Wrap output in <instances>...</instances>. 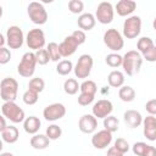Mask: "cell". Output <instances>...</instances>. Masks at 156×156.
I'll return each instance as SVG.
<instances>
[{"instance_id":"1","label":"cell","mask_w":156,"mask_h":156,"mask_svg":"<svg viewBox=\"0 0 156 156\" xmlns=\"http://www.w3.org/2000/svg\"><path fill=\"white\" fill-rule=\"evenodd\" d=\"M143 60L144 58H143V56H141V54L139 51H136V50L127 51L123 55V63H122L124 73L127 76L136 74L141 68Z\"/></svg>"},{"instance_id":"2","label":"cell","mask_w":156,"mask_h":156,"mask_svg":"<svg viewBox=\"0 0 156 156\" xmlns=\"http://www.w3.org/2000/svg\"><path fill=\"white\" fill-rule=\"evenodd\" d=\"M18 93V82L12 77H6L0 82V98L4 102L15 101Z\"/></svg>"},{"instance_id":"3","label":"cell","mask_w":156,"mask_h":156,"mask_svg":"<svg viewBox=\"0 0 156 156\" xmlns=\"http://www.w3.org/2000/svg\"><path fill=\"white\" fill-rule=\"evenodd\" d=\"M1 113L5 118H7L12 123H21V122H24L26 119L24 111L15 101L4 102L1 105Z\"/></svg>"},{"instance_id":"4","label":"cell","mask_w":156,"mask_h":156,"mask_svg":"<svg viewBox=\"0 0 156 156\" xmlns=\"http://www.w3.org/2000/svg\"><path fill=\"white\" fill-rule=\"evenodd\" d=\"M37 65L38 63H37L35 54L28 51L22 56V58H21V61L17 66V72L21 77L30 78L35 72V66Z\"/></svg>"},{"instance_id":"5","label":"cell","mask_w":156,"mask_h":156,"mask_svg":"<svg viewBox=\"0 0 156 156\" xmlns=\"http://www.w3.org/2000/svg\"><path fill=\"white\" fill-rule=\"evenodd\" d=\"M27 13H28L29 20L34 24L41 26V24H45L48 21V12L41 2H38V1L29 2L27 7Z\"/></svg>"},{"instance_id":"6","label":"cell","mask_w":156,"mask_h":156,"mask_svg":"<svg viewBox=\"0 0 156 156\" xmlns=\"http://www.w3.org/2000/svg\"><path fill=\"white\" fill-rule=\"evenodd\" d=\"M93 65H94V60L90 55L88 54H83L79 56L74 68H73V72H74V76L79 79H87L91 72V68H93Z\"/></svg>"},{"instance_id":"7","label":"cell","mask_w":156,"mask_h":156,"mask_svg":"<svg viewBox=\"0 0 156 156\" xmlns=\"http://www.w3.org/2000/svg\"><path fill=\"white\" fill-rule=\"evenodd\" d=\"M104 44L112 51H119L124 46V39L123 35L116 29L110 28L104 33Z\"/></svg>"},{"instance_id":"8","label":"cell","mask_w":156,"mask_h":156,"mask_svg":"<svg viewBox=\"0 0 156 156\" xmlns=\"http://www.w3.org/2000/svg\"><path fill=\"white\" fill-rule=\"evenodd\" d=\"M141 32V18L139 16H129L123 23V37L127 39L136 38Z\"/></svg>"},{"instance_id":"9","label":"cell","mask_w":156,"mask_h":156,"mask_svg":"<svg viewBox=\"0 0 156 156\" xmlns=\"http://www.w3.org/2000/svg\"><path fill=\"white\" fill-rule=\"evenodd\" d=\"M6 44L10 49H20L23 45L24 35H23V30L18 27V26H10L6 30Z\"/></svg>"},{"instance_id":"10","label":"cell","mask_w":156,"mask_h":156,"mask_svg":"<svg viewBox=\"0 0 156 156\" xmlns=\"http://www.w3.org/2000/svg\"><path fill=\"white\" fill-rule=\"evenodd\" d=\"M113 16H115V9L111 2L102 1L98 5L95 11V18L98 22H100L101 24H108L112 22Z\"/></svg>"},{"instance_id":"11","label":"cell","mask_w":156,"mask_h":156,"mask_svg":"<svg viewBox=\"0 0 156 156\" xmlns=\"http://www.w3.org/2000/svg\"><path fill=\"white\" fill-rule=\"evenodd\" d=\"M26 44L29 49L38 51L44 48L45 45V34L39 28H33L27 33L26 37Z\"/></svg>"},{"instance_id":"12","label":"cell","mask_w":156,"mask_h":156,"mask_svg":"<svg viewBox=\"0 0 156 156\" xmlns=\"http://www.w3.org/2000/svg\"><path fill=\"white\" fill-rule=\"evenodd\" d=\"M66 115V107L61 102H54L48 105L43 110V117L49 122H55L65 117Z\"/></svg>"},{"instance_id":"13","label":"cell","mask_w":156,"mask_h":156,"mask_svg":"<svg viewBox=\"0 0 156 156\" xmlns=\"http://www.w3.org/2000/svg\"><path fill=\"white\" fill-rule=\"evenodd\" d=\"M112 111H113V105L107 99L98 100L91 107V112L96 118H106L111 115Z\"/></svg>"},{"instance_id":"14","label":"cell","mask_w":156,"mask_h":156,"mask_svg":"<svg viewBox=\"0 0 156 156\" xmlns=\"http://www.w3.org/2000/svg\"><path fill=\"white\" fill-rule=\"evenodd\" d=\"M111 143H112V133L106 130V129L99 130V132L94 133L93 136H91L93 146L95 149H99V150L106 149L107 146H110Z\"/></svg>"},{"instance_id":"15","label":"cell","mask_w":156,"mask_h":156,"mask_svg":"<svg viewBox=\"0 0 156 156\" xmlns=\"http://www.w3.org/2000/svg\"><path fill=\"white\" fill-rule=\"evenodd\" d=\"M78 128L82 133L85 134H91L96 130L98 128V118L91 113V115H83L79 121H78Z\"/></svg>"},{"instance_id":"16","label":"cell","mask_w":156,"mask_h":156,"mask_svg":"<svg viewBox=\"0 0 156 156\" xmlns=\"http://www.w3.org/2000/svg\"><path fill=\"white\" fill-rule=\"evenodd\" d=\"M143 133L147 140L150 141L156 140V117L155 116L149 115L143 119Z\"/></svg>"},{"instance_id":"17","label":"cell","mask_w":156,"mask_h":156,"mask_svg":"<svg viewBox=\"0 0 156 156\" xmlns=\"http://www.w3.org/2000/svg\"><path fill=\"white\" fill-rule=\"evenodd\" d=\"M58 46H60L61 56L62 57H69L76 52V50L78 49L79 45H78V43L76 41V39L72 35H68L58 44Z\"/></svg>"},{"instance_id":"18","label":"cell","mask_w":156,"mask_h":156,"mask_svg":"<svg viewBox=\"0 0 156 156\" xmlns=\"http://www.w3.org/2000/svg\"><path fill=\"white\" fill-rule=\"evenodd\" d=\"M135 9H136V2L133 0H119L115 6V11L121 17L130 16L135 11Z\"/></svg>"},{"instance_id":"19","label":"cell","mask_w":156,"mask_h":156,"mask_svg":"<svg viewBox=\"0 0 156 156\" xmlns=\"http://www.w3.org/2000/svg\"><path fill=\"white\" fill-rule=\"evenodd\" d=\"M124 122L129 128H138L143 124V116L136 110H127L123 115Z\"/></svg>"},{"instance_id":"20","label":"cell","mask_w":156,"mask_h":156,"mask_svg":"<svg viewBox=\"0 0 156 156\" xmlns=\"http://www.w3.org/2000/svg\"><path fill=\"white\" fill-rule=\"evenodd\" d=\"M77 24L78 27L83 30V32H88V30H91L95 24H96V18L93 13L90 12H85V13H82L79 15L78 20H77Z\"/></svg>"},{"instance_id":"21","label":"cell","mask_w":156,"mask_h":156,"mask_svg":"<svg viewBox=\"0 0 156 156\" xmlns=\"http://www.w3.org/2000/svg\"><path fill=\"white\" fill-rule=\"evenodd\" d=\"M40 126H41V122L38 117L35 116H29V117H26L24 122H23V129L26 133L28 134H37L40 129Z\"/></svg>"},{"instance_id":"22","label":"cell","mask_w":156,"mask_h":156,"mask_svg":"<svg viewBox=\"0 0 156 156\" xmlns=\"http://www.w3.org/2000/svg\"><path fill=\"white\" fill-rule=\"evenodd\" d=\"M0 133H1L2 140L7 144H15L20 138V132H18L17 127H15V126H7Z\"/></svg>"},{"instance_id":"23","label":"cell","mask_w":156,"mask_h":156,"mask_svg":"<svg viewBox=\"0 0 156 156\" xmlns=\"http://www.w3.org/2000/svg\"><path fill=\"white\" fill-rule=\"evenodd\" d=\"M124 79H126V78H124L123 72H121V71H118V69H113V71L110 72L108 76H107V83H108V85L112 87V88H121V87H123Z\"/></svg>"},{"instance_id":"24","label":"cell","mask_w":156,"mask_h":156,"mask_svg":"<svg viewBox=\"0 0 156 156\" xmlns=\"http://www.w3.org/2000/svg\"><path fill=\"white\" fill-rule=\"evenodd\" d=\"M50 139L46 136V134H34L30 138V146L35 150H44L49 146Z\"/></svg>"},{"instance_id":"25","label":"cell","mask_w":156,"mask_h":156,"mask_svg":"<svg viewBox=\"0 0 156 156\" xmlns=\"http://www.w3.org/2000/svg\"><path fill=\"white\" fill-rule=\"evenodd\" d=\"M118 96L124 102H132L135 99V90L130 85H123L118 90Z\"/></svg>"},{"instance_id":"26","label":"cell","mask_w":156,"mask_h":156,"mask_svg":"<svg viewBox=\"0 0 156 156\" xmlns=\"http://www.w3.org/2000/svg\"><path fill=\"white\" fill-rule=\"evenodd\" d=\"M63 90L68 95H76L78 90H80V84L76 78H68L63 83Z\"/></svg>"},{"instance_id":"27","label":"cell","mask_w":156,"mask_h":156,"mask_svg":"<svg viewBox=\"0 0 156 156\" xmlns=\"http://www.w3.org/2000/svg\"><path fill=\"white\" fill-rule=\"evenodd\" d=\"M155 46V41L151 39V38H149V37H141L139 40H138V43H136V48H138V51L143 55V54H145L146 51H149L151 48H154Z\"/></svg>"},{"instance_id":"28","label":"cell","mask_w":156,"mask_h":156,"mask_svg":"<svg viewBox=\"0 0 156 156\" xmlns=\"http://www.w3.org/2000/svg\"><path fill=\"white\" fill-rule=\"evenodd\" d=\"M73 63L69 60H61L60 62H57L56 66V72L60 76H68L72 71H73Z\"/></svg>"},{"instance_id":"29","label":"cell","mask_w":156,"mask_h":156,"mask_svg":"<svg viewBox=\"0 0 156 156\" xmlns=\"http://www.w3.org/2000/svg\"><path fill=\"white\" fill-rule=\"evenodd\" d=\"M105 62L107 66L112 67V68H117L119 66H122L123 63V56H121L117 52H111L105 57Z\"/></svg>"},{"instance_id":"30","label":"cell","mask_w":156,"mask_h":156,"mask_svg":"<svg viewBox=\"0 0 156 156\" xmlns=\"http://www.w3.org/2000/svg\"><path fill=\"white\" fill-rule=\"evenodd\" d=\"M118 127H119V121L117 117L110 115L108 117L104 118V129H106L111 133H115L118 130Z\"/></svg>"},{"instance_id":"31","label":"cell","mask_w":156,"mask_h":156,"mask_svg":"<svg viewBox=\"0 0 156 156\" xmlns=\"http://www.w3.org/2000/svg\"><path fill=\"white\" fill-rule=\"evenodd\" d=\"M46 50L49 52V56H50V60L51 61H55V62H60V58L62 57L61 56V52H60V46L58 44L56 43H49L48 46H46Z\"/></svg>"},{"instance_id":"32","label":"cell","mask_w":156,"mask_h":156,"mask_svg":"<svg viewBox=\"0 0 156 156\" xmlns=\"http://www.w3.org/2000/svg\"><path fill=\"white\" fill-rule=\"evenodd\" d=\"M96 91H98V87H96V83H95L94 80L85 79V80H83V83L80 84V93L95 95Z\"/></svg>"},{"instance_id":"33","label":"cell","mask_w":156,"mask_h":156,"mask_svg":"<svg viewBox=\"0 0 156 156\" xmlns=\"http://www.w3.org/2000/svg\"><path fill=\"white\" fill-rule=\"evenodd\" d=\"M45 88V82L43 78H39V77H35V78H32L28 83V89L33 90V91H37L38 94L41 93Z\"/></svg>"},{"instance_id":"34","label":"cell","mask_w":156,"mask_h":156,"mask_svg":"<svg viewBox=\"0 0 156 156\" xmlns=\"http://www.w3.org/2000/svg\"><path fill=\"white\" fill-rule=\"evenodd\" d=\"M46 136L50 139V140H56L58 139L61 135H62V129L60 126L57 124H50L48 128H46Z\"/></svg>"},{"instance_id":"35","label":"cell","mask_w":156,"mask_h":156,"mask_svg":"<svg viewBox=\"0 0 156 156\" xmlns=\"http://www.w3.org/2000/svg\"><path fill=\"white\" fill-rule=\"evenodd\" d=\"M22 99H23V102L26 105H34V104H37V101L39 99V94L37 91H33L30 89H27L24 91Z\"/></svg>"},{"instance_id":"36","label":"cell","mask_w":156,"mask_h":156,"mask_svg":"<svg viewBox=\"0 0 156 156\" xmlns=\"http://www.w3.org/2000/svg\"><path fill=\"white\" fill-rule=\"evenodd\" d=\"M34 54H35L37 63L40 65V66H44L50 61V56H49V52H48L46 49H40V50L35 51Z\"/></svg>"},{"instance_id":"37","label":"cell","mask_w":156,"mask_h":156,"mask_svg":"<svg viewBox=\"0 0 156 156\" xmlns=\"http://www.w3.org/2000/svg\"><path fill=\"white\" fill-rule=\"evenodd\" d=\"M68 10L72 12V13H80L83 12L84 10V2L80 1V0H71L68 1Z\"/></svg>"},{"instance_id":"38","label":"cell","mask_w":156,"mask_h":156,"mask_svg":"<svg viewBox=\"0 0 156 156\" xmlns=\"http://www.w3.org/2000/svg\"><path fill=\"white\" fill-rule=\"evenodd\" d=\"M113 146H115L118 151H121L122 154H126V152L129 151V144H128V141H127L126 139H123V138H118V139H116Z\"/></svg>"},{"instance_id":"39","label":"cell","mask_w":156,"mask_h":156,"mask_svg":"<svg viewBox=\"0 0 156 156\" xmlns=\"http://www.w3.org/2000/svg\"><path fill=\"white\" fill-rule=\"evenodd\" d=\"M95 99V95H91V94H85V93H80L79 96H78V104L80 106H88L90 105Z\"/></svg>"},{"instance_id":"40","label":"cell","mask_w":156,"mask_h":156,"mask_svg":"<svg viewBox=\"0 0 156 156\" xmlns=\"http://www.w3.org/2000/svg\"><path fill=\"white\" fill-rule=\"evenodd\" d=\"M147 144L144 143V141H138V143H134L133 146H132V150H133V154L135 156H143L144 155V151L146 149Z\"/></svg>"},{"instance_id":"41","label":"cell","mask_w":156,"mask_h":156,"mask_svg":"<svg viewBox=\"0 0 156 156\" xmlns=\"http://www.w3.org/2000/svg\"><path fill=\"white\" fill-rule=\"evenodd\" d=\"M11 60V51L7 48H0V65H6Z\"/></svg>"},{"instance_id":"42","label":"cell","mask_w":156,"mask_h":156,"mask_svg":"<svg viewBox=\"0 0 156 156\" xmlns=\"http://www.w3.org/2000/svg\"><path fill=\"white\" fill-rule=\"evenodd\" d=\"M71 35H72V37L76 39V41L78 43V45L84 44V43H85V40H87L85 32H83L82 29H77V30H74V32H73Z\"/></svg>"},{"instance_id":"43","label":"cell","mask_w":156,"mask_h":156,"mask_svg":"<svg viewBox=\"0 0 156 156\" xmlns=\"http://www.w3.org/2000/svg\"><path fill=\"white\" fill-rule=\"evenodd\" d=\"M141 56L147 62H156V45L154 48H151L149 51H146L145 54H143Z\"/></svg>"},{"instance_id":"44","label":"cell","mask_w":156,"mask_h":156,"mask_svg":"<svg viewBox=\"0 0 156 156\" xmlns=\"http://www.w3.org/2000/svg\"><path fill=\"white\" fill-rule=\"evenodd\" d=\"M145 110L149 115L156 116V99H151L145 104Z\"/></svg>"},{"instance_id":"45","label":"cell","mask_w":156,"mask_h":156,"mask_svg":"<svg viewBox=\"0 0 156 156\" xmlns=\"http://www.w3.org/2000/svg\"><path fill=\"white\" fill-rule=\"evenodd\" d=\"M106 156H124V154H122L121 151H118L115 146H111L107 149V154Z\"/></svg>"},{"instance_id":"46","label":"cell","mask_w":156,"mask_h":156,"mask_svg":"<svg viewBox=\"0 0 156 156\" xmlns=\"http://www.w3.org/2000/svg\"><path fill=\"white\" fill-rule=\"evenodd\" d=\"M143 156H156V147L152 145H147Z\"/></svg>"},{"instance_id":"47","label":"cell","mask_w":156,"mask_h":156,"mask_svg":"<svg viewBox=\"0 0 156 156\" xmlns=\"http://www.w3.org/2000/svg\"><path fill=\"white\" fill-rule=\"evenodd\" d=\"M5 43H6V37L4 34H0V48H4Z\"/></svg>"},{"instance_id":"48","label":"cell","mask_w":156,"mask_h":156,"mask_svg":"<svg viewBox=\"0 0 156 156\" xmlns=\"http://www.w3.org/2000/svg\"><path fill=\"white\" fill-rule=\"evenodd\" d=\"M6 127H7V126H6V121H5V117L2 116V117H1V127H0V132L4 130Z\"/></svg>"},{"instance_id":"49","label":"cell","mask_w":156,"mask_h":156,"mask_svg":"<svg viewBox=\"0 0 156 156\" xmlns=\"http://www.w3.org/2000/svg\"><path fill=\"white\" fill-rule=\"evenodd\" d=\"M0 156H13V154H11V152H2Z\"/></svg>"},{"instance_id":"50","label":"cell","mask_w":156,"mask_h":156,"mask_svg":"<svg viewBox=\"0 0 156 156\" xmlns=\"http://www.w3.org/2000/svg\"><path fill=\"white\" fill-rule=\"evenodd\" d=\"M152 27H154V29L156 30V17H155L154 21H152Z\"/></svg>"},{"instance_id":"51","label":"cell","mask_w":156,"mask_h":156,"mask_svg":"<svg viewBox=\"0 0 156 156\" xmlns=\"http://www.w3.org/2000/svg\"><path fill=\"white\" fill-rule=\"evenodd\" d=\"M155 45H156V40H155Z\"/></svg>"}]
</instances>
